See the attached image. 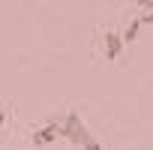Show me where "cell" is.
<instances>
[{
  "instance_id": "7",
  "label": "cell",
  "mask_w": 153,
  "mask_h": 150,
  "mask_svg": "<svg viewBox=\"0 0 153 150\" xmlns=\"http://www.w3.org/2000/svg\"><path fill=\"white\" fill-rule=\"evenodd\" d=\"M6 114H9L6 108H0V126H3V123H6Z\"/></svg>"
},
{
  "instance_id": "3",
  "label": "cell",
  "mask_w": 153,
  "mask_h": 150,
  "mask_svg": "<svg viewBox=\"0 0 153 150\" xmlns=\"http://www.w3.org/2000/svg\"><path fill=\"white\" fill-rule=\"evenodd\" d=\"M123 45H126V42H123V36H120V33H114V30H108V33H105V57H108L111 63L120 57Z\"/></svg>"
},
{
  "instance_id": "5",
  "label": "cell",
  "mask_w": 153,
  "mask_h": 150,
  "mask_svg": "<svg viewBox=\"0 0 153 150\" xmlns=\"http://www.w3.org/2000/svg\"><path fill=\"white\" fill-rule=\"evenodd\" d=\"M141 24H153V9H147V15H138Z\"/></svg>"
},
{
  "instance_id": "1",
  "label": "cell",
  "mask_w": 153,
  "mask_h": 150,
  "mask_svg": "<svg viewBox=\"0 0 153 150\" xmlns=\"http://www.w3.org/2000/svg\"><path fill=\"white\" fill-rule=\"evenodd\" d=\"M60 135H63L72 147H87V150H96V147H99V141L90 135V129L84 126V120L78 117V111H69V114L63 117V123H60Z\"/></svg>"
},
{
  "instance_id": "6",
  "label": "cell",
  "mask_w": 153,
  "mask_h": 150,
  "mask_svg": "<svg viewBox=\"0 0 153 150\" xmlns=\"http://www.w3.org/2000/svg\"><path fill=\"white\" fill-rule=\"evenodd\" d=\"M138 6H141V9L147 12V9H153V0H138Z\"/></svg>"
},
{
  "instance_id": "4",
  "label": "cell",
  "mask_w": 153,
  "mask_h": 150,
  "mask_svg": "<svg viewBox=\"0 0 153 150\" xmlns=\"http://www.w3.org/2000/svg\"><path fill=\"white\" fill-rule=\"evenodd\" d=\"M141 27H144V24H141V18H132V21H129V27L123 30V42H126V45H132V42L138 39V30H141Z\"/></svg>"
},
{
  "instance_id": "2",
  "label": "cell",
  "mask_w": 153,
  "mask_h": 150,
  "mask_svg": "<svg viewBox=\"0 0 153 150\" xmlns=\"http://www.w3.org/2000/svg\"><path fill=\"white\" fill-rule=\"evenodd\" d=\"M57 135H60V123L57 120H51V123H45L42 129H36L33 132V147H48V144H54L57 141Z\"/></svg>"
}]
</instances>
